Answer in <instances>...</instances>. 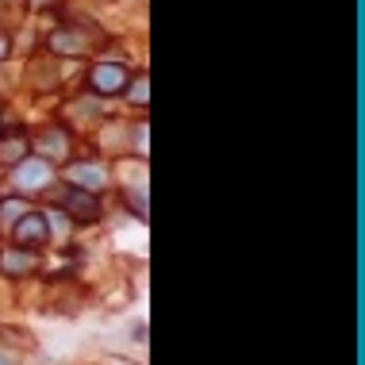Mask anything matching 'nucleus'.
Segmentation results:
<instances>
[{
	"label": "nucleus",
	"mask_w": 365,
	"mask_h": 365,
	"mask_svg": "<svg viewBox=\"0 0 365 365\" xmlns=\"http://www.w3.org/2000/svg\"><path fill=\"white\" fill-rule=\"evenodd\" d=\"M38 269V254L27 250V246H8V250H0V273H8V277H31Z\"/></svg>",
	"instance_id": "39448f33"
},
{
	"label": "nucleus",
	"mask_w": 365,
	"mask_h": 365,
	"mask_svg": "<svg viewBox=\"0 0 365 365\" xmlns=\"http://www.w3.org/2000/svg\"><path fill=\"white\" fill-rule=\"evenodd\" d=\"M0 365H16V361H12V358H8V354H4V350H0Z\"/></svg>",
	"instance_id": "4468645a"
},
{
	"label": "nucleus",
	"mask_w": 365,
	"mask_h": 365,
	"mask_svg": "<svg viewBox=\"0 0 365 365\" xmlns=\"http://www.w3.org/2000/svg\"><path fill=\"white\" fill-rule=\"evenodd\" d=\"M12 239H16V246H27V250H35V246H46V242L54 239L46 212H24V215H19V223L12 227Z\"/></svg>",
	"instance_id": "7ed1b4c3"
},
{
	"label": "nucleus",
	"mask_w": 365,
	"mask_h": 365,
	"mask_svg": "<svg viewBox=\"0 0 365 365\" xmlns=\"http://www.w3.org/2000/svg\"><path fill=\"white\" fill-rule=\"evenodd\" d=\"M131 85V93H127V101H131L135 108H146V101H150V81H146V73H139L135 81H127Z\"/></svg>",
	"instance_id": "9b49d317"
},
{
	"label": "nucleus",
	"mask_w": 365,
	"mask_h": 365,
	"mask_svg": "<svg viewBox=\"0 0 365 365\" xmlns=\"http://www.w3.org/2000/svg\"><path fill=\"white\" fill-rule=\"evenodd\" d=\"M135 146H139V154H146V150H150V127H146V123H139V135H135Z\"/></svg>",
	"instance_id": "f8f14e48"
},
{
	"label": "nucleus",
	"mask_w": 365,
	"mask_h": 365,
	"mask_svg": "<svg viewBox=\"0 0 365 365\" xmlns=\"http://www.w3.org/2000/svg\"><path fill=\"white\" fill-rule=\"evenodd\" d=\"M24 212H31L24 196H8V200H0V231H12Z\"/></svg>",
	"instance_id": "1a4fd4ad"
},
{
	"label": "nucleus",
	"mask_w": 365,
	"mask_h": 365,
	"mask_svg": "<svg viewBox=\"0 0 365 365\" xmlns=\"http://www.w3.org/2000/svg\"><path fill=\"white\" fill-rule=\"evenodd\" d=\"M62 208L70 212V215H77V220H101V200H96V192H85V189H66L62 196Z\"/></svg>",
	"instance_id": "423d86ee"
},
{
	"label": "nucleus",
	"mask_w": 365,
	"mask_h": 365,
	"mask_svg": "<svg viewBox=\"0 0 365 365\" xmlns=\"http://www.w3.org/2000/svg\"><path fill=\"white\" fill-rule=\"evenodd\" d=\"M70 131L66 127H46L43 135H38V143H35V150L38 158H46V162H62V158H70Z\"/></svg>",
	"instance_id": "0eeeda50"
},
{
	"label": "nucleus",
	"mask_w": 365,
	"mask_h": 365,
	"mask_svg": "<svg viewBox=\"0 0 365 365\" xmlns=\"http://www.w3.org/2000/svg\"><path fill=\"white\" fill-rule=\"evenodd\" d=\"M66 181L73 189H85V192H104L108 181H112V170H108L101 158H93V162H70L66 165Z\"/></svg>",
	"instance_id": "f03ea898"
},
{
	"label": "nucleus",
	"mask_w": 365,
	"mask_h": 365,
	"mask_svg": "<svg viewBox=\"0 0 365 365\" xmlns=\"http://www.w3.org/2000/svg\"><path fill=\"white\" fill-rule=\"evenodd\" d=\"M81 38H77V35H66V31H54L51 35V51H58V54H77V51H81Z\"/></svg>",
	"instance_id": "9d476101"
},
{
	"label": "nucleus",
	"mask_w": 365,
	"mask_h": 365,
	"mask_svg": "<svg viewBox=\"0 0 365 365\" xmlns=\"http://www.w3.org/2000/svg\"><path fill=\"white\" fill-rule=\"evenodd\" d=\"M31 154V139L27 135H12V139H0V165H16L24 162V158Z\"/></svg>",
	"instance_id": "6e6552de"
},
{
	"label": "nucleus",
	"mask_w": 365,
	"mask_h": 365,
	"mask_svg": "<svg viewBox=\"0 0 365 365\" xmlns=\"http://www.w3.org/2000/svg\"><path fill=\"white\" fill-rule=\"evenodd\" d=\"M12 185H16V196H35V192L51 189L54 185V162H46V158H38V154H27L24 162L12 165Z\"/></svg>",
	"instance_id": "f257e3e1"
},
{
	"label": "nucleus",
	"mask_w": 365,
	"mask_h": 365,
	"mask_svg": "<svg viewBox=\"0 0 365 365\" xmlns=\"http://www.w3.org/2000/svg\"><path fill=\"white\" fill-rule=\"evenodd\" d=\"M127 81H131V73H127V66H120V62H93V70H88V88H93L96 96L123 93Z\"/></svg>",
	"instance_id": "20e7f679"
},
{
	"label": "nucleus",
	"mask_w": 365,
	"mask_h": 365,
	"mask_svg": "<svg viewBox=\"0 0 365 365\" xmlns=\"http://www.w3.org/2000/svg\"><path fill=\"white\" fill-rule=\"evenodd\" d=\"M4 58H8V35L0 31V62H4Z\"/></svg>",
	"instance_id": "ddd939ff"
}]
</instances>
